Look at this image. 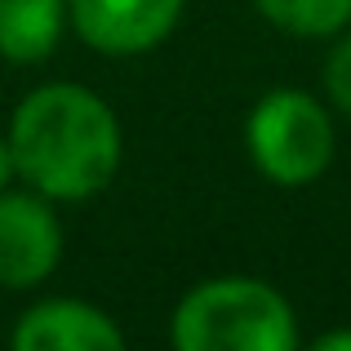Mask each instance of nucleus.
<instances>
[{
  "label": "nucleus",
  "instance_id": "1",
  "mask_svg": "<svg viewBox=\"0 0 351 351\" xmlns=\"http://www.w3.org/2000/svg\"><path fill=\"white\" fill-rule=\"evenodd\" d=\"M14 169L49 200H89L116 178L125 138L103 94L71 80L40 85L9 116Z\"/></svg>",
  "mask_w": 351,
  "mask_h": 351
},
{
  "label": "nucleus",
  "instance_id": "2",
  "mask_svg": "<svg viewBox=\"0 0 351 351\" xmlns=\"http://www.w3.org/2000/svg\"><path fill=\"white\" fill-rule=\"evenodd\" d=\"M169 338L178 351H293L298 316L289 298L258 276H214L182 293Z\"/></svg>",
  "mask_w": 351,
  "mask_h": 351
},
{
  "label": "nucleus",
  "instance_id": "3",
  "mask_svg": "<svg viewBox=\"0 0 351 351\" xmlns=\"http://www.w3.org/2000/svg\"><path fill=\"white\" fill-rule=\"evenodd\" d=\"M254 169L276 187H307L334 160V116L307 89H271L245 120Z\"/></svg>",
  "mask_w": 351,
  "mask_h": 351
},
{
  "label": "nucleus",
  "instance_id": "4",
  "mask_svg": "<svg viewBox=\"0 0 351 351\" xmlns=\"http://www.w3.org/2000/svg\"><path fill=\"white\" fill-rule=\"evenodd\" d=\"M62 263V223L40 191H0V285L36 289Z\"/></svg>",
  "mask_w": 351,
  "mask_h": 351
},
{
  "label": "nucleus",
  "instance_id": "5",
  "mask_svg": "<svg viewBox=\"0 0 351 351\" xmlns=\"http://www.w3.org/2000/svg\"><path fill=\"white\" fill-rule=\"evenodd\" d=\"M182 0H67V27L98 53L129 58L173 36Z\"/></svg>",
  "mask_w": 351,
  "mask_h": 351
},
{
  "label": "nucleus",
  "instance_id": "6",
  "mask_svg": "<svg viewBox=\"0 0 351 351\" xmlns=\"http://www.w3.org/2000/svg\"><path fill=\"white\" fill-rule=\"evenodd\" d=\"M14 351H120L125 334L85 298H45L14 325Z\"/></svg>",
  "mask_w": 351,
  "mask_h": 351
},
{
  "label": "nucleus",
  "instance_id": "7",
  "mask_svg": "<svg viewBox=\"0 0 351 351\" xmlns=\"http://www.w3.org/2000/svg\"><path fill=\"white\" fill-rule=\"evenodd\" d=\"M67 27V0H0V58L40 62L58 49Z\"/></svg>",
  "mask_w": 351,
  "mask_h": 351
},
{
  "label": "nucleus",
  "instance_id": "8",
  "mask_svg": "<svg viewBox=\"0 0 351 351\" xmlns=\"http://www.w3.org/2000/svg\"><path fill=\"white\" fill-rule=\"evenodd\" d=\"M254 9L276 32L298 40H334L351 27V0H254Z\"/></svg>",
  "mask_w": 351,
  "mask_h": 351
},
{
  "label": "nucleus",
  "instance_id": "9",
  "mask_svg": "<svg viewBox=\"0 0 351 351\" xmlns=\"http://www.w3.org/2000/svg\"><path fill=\"white\" fill-rule=\"evenodd\" d=\"M325 98L334 103V112L351 116V32L334 36L329 45V58H325Z\"/></svg>",
  "mask_w": 351,
  "mask_h": 351
},
{
  "label": "nucleus",
  "instance_id": "10",
  "mask_svg": "<svg viewBox=\"0 0 351 351\" xmlns=\"http://www.w3.org/2000/svg\"><path fill=\"white\" fill-rule=\"evenodd\" d=\"M320 351H351V329H329V334L316 338Z\"/></svg>",
  "mask_w": 351,
  "mask_h": 351
},
{
  "label": "nucleus",
  "instance_id": "11",
  "mask_svg": "<svg viewBox=\"0 0 351 351\" xmlns=\"http://www.w3.org/2000/svg\"><path fill=\"white\" fill-rule=\"evenodd\" d=\"M14 178H18V169H14V152H9V138H0V191H5Z\"/></svg>",
  "mask_w": 351,
  "mask_h": 351
}]
</instances>
